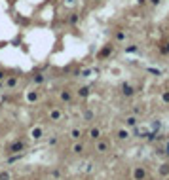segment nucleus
Returning <instances> with one entry per match:
<instances>
[{
  "label": "nucleus",
  "instance_id": "nucleus-1",
  "mask_svg": "<svg viewBox=\"0 0 169 180\" xmlns=\"http://www.w3.org/2000/svg\"><path fill=\"white\" fill-rule=\"evenodd\" d=\"M144 176H146V171L142 167H137V169L133 171V178L135 180H144Z\"/></svg>",
  "mask_w": 169,
  "mask_h": 180
},
{
  "label": "nucleus",
  "instance_id": "nucleus-2",
  "mask_svg": "<svg viewBox=\"0 0 169 180\" xmlns=\"http://www.w3.org/2000/svg\"><path fill=\"white\" fill-rule=\"evenodd\" d=\"M25 148V142H21V140H17V142H14L12 146H10V152H14V154H19L21 150Z\"/></svg>",
  "mask_w": 169,
  "mask_h": 180
},
{
  "label": "nucleus",
  "instance_id": "nucleus-3",
  "mask_svg": "<svg viewBox=\"0 0 169 180\" xmlns=\"http://www.w3.org/2000/svg\"><path fill=\"white\" fill-rule=\"evenodd\" d=\"M17 82H19V80H17V76H10L8 80L4 82V86H6V87H10V89H12V87H15V86H17Z\"/></svg>",
  "mask_w": 169,
  "mask_h": 180
},
{
  "label": "nucleus",
  "instance_id": "nucleus-4",
  "mask_svg": "<svg viewBox=\"0 0 169 180\" xmlns=\"http://www.w3.org/2000/svg\"><path fill=\"white\" fill-rule=\"evenodd\" d=\"M122 93L125 95V97H131V95H133V87L129 86V84H123V86H122Z\"/></svg>",
  "mask_w": 169,
  "mask_h": 180
},
{
  "label": "nucleus",
  "instance_id": "nucleus-5",
  "mask_svg": "<svg viewBox=\"0 0 169 180\" xmlns=\"http://www.w3.org/2000/svg\"><path fill=\"white\" fill-rule=\"evenodd\" d=\"M50 118L53 120V122H59L61 120V112L57 110V108H53V110H50Z\"/></svg>",
  "mask_w": 169,
  "mask_h": 180
},
{
  "label": "nucleus",
  "instance_id": "nucleus-6",
  "mask_svg": "<svg viewBox=\"0 0 169 180\" xmlns=\"http://www.w3.org/2000/svg\"><path fill=\"white\" fill-rule=\"evenodd\" d=\"M42 133H44V131H42L40 127H34V129L31 131V137L32 139H42Z\"/></svg>",
  "mask_w": 169,
  "mask_h": 180
},
{
  "label": "nucleus",
  "instance_id": "nucleus-7",
  "mask_svg": "<svg viewBox=\"0 0 169 180\" xmlns=\"http://www.w3.org/2000/svg\"><path fill=\"white\" fill-rule=\"evenodd\" d=\"M125 125H127V127H135V125H137V118H135V116L125 118Z\"/></svg>",
  "mask_w": 169,
  "mask_h": 180
},
{
  "label": "nucleus",
  "instance_id": "nucleus-8",
  "mask_svg": "<svg viewBox=\"0 0 169 180\" xmlns=\"http://www.w3.org/2000/svg\"><path fill=\"white\" fill-rule=\"evenodd\" d=\"M110 53H112V46H105V48L101 50L99 57H106V55H110Z\"/></svg>",
  "mask_w": 169,
  "mask_h": 180
},
{
  "label": "nucleus",
  "instance_id": "nucleus-9",
  "mask_svg": "<svg viewBox=\"0 0 169 180\" xmlns=\"http://www.w3.org/2000/svg\"><path fill=\"white\" fill-rule=\"evenodd\" d=\"M70 99H72L70 91H61V101H65V103H70Z\"/></svg>",
  "mask_w": 169,
  "mask_h": 180
},
{
  "label": "nucleus",
  "instance_id": "nucleus-10",
  "mask_svg": "<svg viewBox=\"0 0 169 180\" xmlns=\"http://www.w3.org/2000/svg\"><path fill=\"white\" fill-rule=\"evenodd\" d=\"M36 99H38V93H36V91H29V93H27V101H29V103H34Z\"/></svg>",
  "mask_w": 169,
  "mask_h": 180
},
{
  "label": "nucleus",
  "instance_id": "nucleus-11",
  "mask_svg": "<svg viewBox=\"0 0 169 180\" xmlns=\"http://www.w3.org/2000/svg\"><path fill=\"white\" fill-rule=\"evenodd\" d=\"M89 137H91V139H99V137H101V131L97 129V127H93V129L89 131Z\"/></svg>",
  "mask_w": 169,
  "mask_h": 180
},
{
  "label": "nucleus",
  "instance_id": "nucleus-12",
  "mask_svg": "<svg viewBox=\"0 0 169 180\" xmlns=\"http://www.w3.org/2000/svg\"><path fill=\"white\" fill-rule=\"evenodd\" d=\"M0 180H12V175H10V171H2V173H0Z\"/></svg>",
  "mask_w": 169,
  "mask_h": 180
},
{
  "label": "nucleus",
  "instance_id": "nucleus-13",
  "mask_svg": "<svg viewBox=\"0 0 169 180\" xmlns=\"http://www.w3.org/2000/svg\"><path fill=\"white\" fill-rule=\"evenodd\" d=\"M78 95H80V97H87V95H89V87H80Z\"/></svg>",
  "mask_w": 169,
  "mask_h": 180
},
{
  "label": "nucleus",
  "instance_id": "nucleus-14",
  "mask_svg": "<svg viewBox=\"0 0 169 180\" xmlns=\"http://www.w3.org/2000/svg\"><path fill=\"white\" fill-rule=\"evenodd\" d=\"M160 175H162V176H167V175H169V165H162Z\"/></svg>",
  "mask_w": 169,
  "mask_h": 180
},
{
  "label": "nucleus",
  "instance_id": "nucleus-15",
  "mask_svg": "<svg viewBox=\"0 0 169 180\" xmlns=\"http://www.w3.org/2000/svg\"><path fill=\"white\" fill-rule=\"evenodd\" d=\"M97 152H106V142H97Z\"/></svg>",
  "mask_w": 169,
  "mask_h": 180
},
{
  "label": "nucleus",
  "instance_id": "nucleus-16",
  "mask_svg": "<svg viewBox=\"0 0 169 180\" xmlns=\"http://www.w3.org/2000/svg\"><path fill=\"white\" fill-rule=\"evenodd\" d=\"M80 135H82V133H80V129H72V131H70V137H72V139H80Z\"/></svg>",
  "mask_w": 169,
  "mask_h": 180
},
{
  "label": "nucleus",
  "instance_id": "nucleus-17",
  "mask_svg": "<svg viewBox=\"0 0 169 180\" xmlns=\"http://www.w3.org/2000/svg\"><path fill=\"white\" fill-rule=\"evenodd\" d=\"M162 101H164L165 104H169V91H164V93H162Z\"/></svg>",
  "mask_w": 169,
  "mask_h": 180
},
{
  "label": "nucleus",
  "instance_id": "nucleus-18",
  "mask_svg": "<svg viewBox=\"0 0 169 180\" xmlns=\"http://www.w3.org/2000/svg\"><path fill=\"white\" fill-rule=\"evenodd\" d=\"M137 51V46H127L125 48V53H135Z\"/></svg>",
  "mask_w": 169,
  "mask_h": 180
},
{
  "label": "nucleus",
  "instance_id": "nucleus-19",
  "mask_svg": "<svg viewBox=\"0 0 169 180\" xmlns=\"http://www.w3.org/2000/svg\"><path fill=\"white\" fill-rule=\"evenodd\" d=\"M118 137H120V139H127V137H129V133H127V131H120V133H118Z\"/></svg>",
  "mask_w": 169,
  "mask_h": 180
},
{
  "label": "nucleus",
  "instance_id": "nucleus-20",
  "mask_svg": "<svg viewBox=\"0 0 169 180\" xmlns=\"http://www.w3.org/2000/svg\"><path fill=\"white\" fill-rule=\"evenodd\" d=\"M74 152H76V154H80V152H82V150H84V146H82V144H74Z\"/></svg>",
  "mask_w": 169,
  "mask_h": 180
},
{
  "label": "nucleus",
  "instance_id": "nucleus-21",
  "mask_svg": "<svg viewBox=\"0 0 169 180\" xmlns=\"http://www.w3.org/2000/svg\"><path fill=\"white\" fill-rule=\"evenodd\" d=\"M34 82H36V84H42V82H44V76H42V74H36V76H34Z\"/></svg>",
  "mask_w": 169,
  "mask_h": 180
},
{
  "label": "nucleus",
  "instance_id": "nucleus-22",
  "mask_svg": "<svg viewBox=\"0 0 169 180\" xmlns=\"http://www.w3.org/2000/svg\"><path fill=\"white\" fill-rule=\"evenodd\" d=\"M160 125H162V123L158 122V120H156V122L152 123V131H158V129H160Z\"/></svg>",
  "mask_w": 169,
  "mask_h": 180
},
{
  "label": "nucleus",
  "instance_id": "nucleus-23",
  "mask_svg": "<svg viewBox=\"0 0 169 180\" xmlns=\"http://www.w3.org/2000/svg\"><path fill=\"white\" fill-rule=\"evenodd\" d=\"M78 23V15H72V17H70V25H76Z\"/></svg>",
  "mask_w": 169,
  "mask_h": 180
},
{
  "label": "nucleus",
  "instance_id": "nucleus-24",
  "mask_svg": "<svg viewBox=\"0 0 169 180\" xmlns=\"http://www.w3.org/2000/svg\"><path fill=\"white\" fill-rule=\"evenodd\" d=\"M148 72H152V74H156V76H158V74H160V70H158V68H148Z\"/></svg>",
  "mask_w": 169,
  "mask_h": 180
},
{
  "label": "nucleus",
  "instance_id": "nucleus-25",
  "mask_svg": "<svg viewBox=\"0 0 169 180\" xmlns=\"http://www.w3.org/2000/svg\"><path fill=\"white\" fill-rule=\"evenodd\" d=\"M89 74H91V70H89V68H86V70L82 72V76H84V78H87V76H89Z\"/></svg>",
  "mask_w": 169,
  "mask_h": 180
},
{
  "label": "nucleus",
  "instance_id": "nucleus-26",
  "mask_svg": "<svg viewBox=\"0 0 169 180\" xmlns=\"http://www.w3.org/2000/svg\"><path fill=\"white\" fill-rule=\"evenodd\" d=\"M116 38H118V40H123V38H125V34H123V32H122V31H120V32H118V34H116Z\"/></svg>",
  "mask_w": 169,
  "mask_h": 180
},
{
  "label": "nucleus",
  "instance_id": "nucleus-27",
  "mask_svg": "<svg viewBox=\"0 0 169 180\" xmlns=\"http://www.w3.org/2000/svg\"><path fill=\"white\" fill-rule=\"evenodd\" d=\"M84 116H86V118H87V120H91V118H93V112H89V110H87V112H86V114H84Z\"/></svg>",
  "mask_w": 169,
  "mask_h": 180
},
{
  "label": "nucleus",
  "instance_id": "nucleus-28",
  "mask_svg": "<svg viewBox=\"0 0 169 180\" xmlns=\"http://www.w3.org/2000/svg\"><path fill=\"white\" fill-rule=\"evenodd\" d=\"M164 53H169V44H165V48H164Z\"/></svg>",
  "mask_w": 169,
  "mask_h": 180
},
{
  "label": "nucleus",
  "instance_id": "nucleus-29",
  "mask_svg": "<svg viewBox=\"0 0 169 180\" xmlns=\"http://www.w3.org/2000/svg\"><path fill=\"white\" fill-rule=\"evenodd\" d=\"M150 4H154V6H158V4H160V0H150Z\"/></svg>",
  "mask_w": 169,
  "mask_h": 180
},
{
  "label": "nucleus",
  "instance_id": "nucleus-30",
  "mask_svg": "<svg viewBox=\"0 0 169 180\" xmlns=\"http://www.w3.org/2000/svg\"><path fill=\"white\" fill-rule=\"evenodd\" d=\"M74 2H76V0H67V4H69V6H72Z\"/></svg>",
  "mask_w": 169,
  "mask_h": 180
},
{
  "label": "nucleus",
  "instance_id": "nucleus-31",
  "mask_svg": "<svg viewBox=\"0 0 169 180\" xmlns=\"http://www.w3.org/2000/svg\"><path fill=\"white\" fill-rule=\"evenodd\" d=\"M165 154H169V142L165 144Z\"/></svg>",
  "mask_w": 169,
  "mask_h": 180
},
{
  "label": "nucleus",
  "instance_id": "nucleus-32",
  "mask_svg": "<svg viewBox=\"0 0 169 180\" xmlns=\"http://www.w3.org/2000/svg\"><path fill=\"white\" fill-rule=\"evenodd\" d=\"M137 2H139V4H141V6H142V4H144V2H146V0H137Z\"/></svg>",
  "mask_w": 169,
  "mask_h": 180
},
{
  "label": "nucleus",
  "instance_id": "nucleus-33",
  "mask_svg": "<svg viewBox=\"0 0 169 180\" xmlns=\"http://www.w3.org/2000/svg\"><path fill=\"white\" fill-rule=\"evenodd\" d=\"M0 80H4V74H2V72H0Z\"/></svg>",
  "mask_w": 169,
  "mask_h": 180
}]
</instances>
